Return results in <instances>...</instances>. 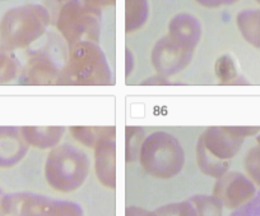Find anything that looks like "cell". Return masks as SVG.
Wrapping results in <instances>:
<instances>
[{
    "label": "cell",
    "instance_id": "cell-15",
    "mask_svg": "<svg viewBox=\"0 0 260 216\" xmlns=\"http://www.w3.org/2000/svg\"><path fill=\"white\" fill-rule=\"evenodd\" d=\"M214 72H216L217 78L222 84H231L237 77V69L235 60L230 55H223L218 58L214 64Z\"/></svg>",
    "mask_w": 260,
    "mask_h": 216
},
{
    "label": "cell",
    "instance_id": "cell-8",
    "mask_svg": "<svg viewBox=\"0 0 260 216\" xmlns=\"http://www.w3.org/2000/svg\"><path fill=\"white\" fill-rule=\"evenodd\" d=\"M199 140L216 159L229 161L240 151L245 138L237 136L231 127H211L204 130Z\"/></svg>",
    "mask_w": 260,
    "mask_h": 216
},
{
    "label": "cell",
    "instance_id": "cell-4",
    "mask_svg": "<svg viewBox=\"0 0 260 216\" xmlns=\"http://www.w3.org/2000/svg\"><path fill=\"white\" fill-rule=\"evenodd\" d=\"M57 29L72 47L84 37L89 39V41L96 40L99 35L97 13L78 0H73L60 12Z\"/></svg>",
    "mask_w": 260,
    "mask_h": 216
},
{
    "label": "cell",
    "instance_id": "cell-22",
    "mask_svg": "<svg viewBox=\"0 0 260 216\" xmlns=\"http://www.w3.org/2000/svg\"><path fill=\"white\" fill-rule=\"evenodd\" d=\"M94 2H97V3H101V4L112 3V0H94Z\"/></svg>",
    "mask_w": 260,
    "mask_h": 216
},
{
    "label": "cell",
    "instance_id": "cell-24",
    "mask_svg": "<svg viewBox=\"0 0 260 216\" xmlns=\"http://www.w3.org/2000/svg\"><path fill=\"white\" fill-rule=\"evenodd\" d=\"M256 2H257V3H260V0H256Z\"/></svg>",
    "mask_w": 260,
    "mask_h": 216
},
{
    "label": "cell",
    "instance_id": "cell-17",
    "mask_svg": "<svg viewBox=\"0 0 260 216\" xmlns=\"http://www.w3.org/2000/svg\"><path fill=\"white\" fill-rule=\"evenodd\" d=\"M244 165L246 172L249 173L250 178L260 185V146L252 147L246 154L244 160Z\"/></svg>",
    "mask_w": 260,
    "mask_h": 216
},
{
    "label": "cell",
    "instance_id": "cell-1",
    "mask_svg": "<svg viewBox=\"0 0 260 216\" xmlns=\"http://www.w3.org/2000/svg\"><path fill=\"white\" fill-rule=\"evenodd\" d=\"M88 156L83 150L65 143L52 147L45 163V178L57 192H74L83 185L89 174Z\"/></svg>",
    "mask_w": 260,
    "mask_h": 216
},
{
    "label": "cell",
    "instance_id": "cell-19",
    "mask_svg": "<svg viewBox=\"0 0 260 216\" xmlns=\"http://www.w3.org/2000/svg\"><path fill=\"white\" fill-rule=\"evenodd\" d=\"M156 213H161V215H198V211L189 200L186 202L164 206V207L158 208Z\"/></svg>",
    "mask_w": 260,
    "mask_h": 216
},
{
    "label": "cell",
    "instance_id": "cell-14",
    "mask_svg": "<svg viewBox=\"0 0 260 216\" xmlns=\"http://www.w3.org/2000/svg\"><path fill=\"white\" fill-rule=\"evenodd\" d=\"M144 141L143 129L138 127L126 128V161H134L139 157L142 143Z\"/></svg>",
    "mask_w": 260,
    "mask_h": 216
},
{
    "label": "cell",
    "instance_id": "cell-5",
    "mask_svg": "<svg viewBox=\"0 0 260 216\" xmlns=\"http://www.w3.org/2000/svg\"><path fill=\"white\" fill-rule=\"evenodd\" d=\"M192 59V51L175 41L170 36L164 37L152 50V63L162 76H172L184 70Z\"/></svg>",
    "mask_w": 260,
    "mask_h": 216
},
{
    "label": "cell",
    "instance_id": "cell-21",
    "mask_svg": "<svg viewBox=\"0 0 260 216\" xmlns=\"http://www.w3.org/2000/svg\"><path fill=\"white\" fill-rule=\"evenodd\" d=\"M199 4L207 8H217V7L229 6V4L235 3L237 0H197Z\"/></svg>",
    "mask_w": 260,
    "mask_h": 216
},
{
    "label": "cell",
    "instance_id": "cell-23",
    "mask_svg": "<svg viewBox=\"0 0 260 216\" xmlns=\"http://www.w3.org/2000/svg\"><path fill=\"white\" fill-rule=\"evenodd\" d=\"M256 141H257V143H259V146H260V134H259V136H257Z\"/></svg>",
    "mask_w": 260,
    "mask_h": 216
},
{
    "label": "cell",
    "instance_id": "cell-18",
    "mask_svg": "<svg viewBox=\"0 0 260 216\" xmlns=\"http://www.w3.org/2000/svg\"><path fill=\"white\" fill-rule=\"evenodd\" d=\"M101 128H89V127H72L71 133L78 142L88 147H93L99 140Z\"/></svg>",
    "mask_w": 260,
    "mask_h": 216
},
{
    "label": "cell",
    "instance_id": "cell-12",
    "mask_svg": "<svg viewBox=\"0 0 260 216\" xmlns=\"http://www.w3.org/2000/svg\"><path fill=\"white\" fill-rule=\"evenodd\" d=\"M197 161L202 173L208 177L217 178V179L226 174L230 167L229 161H222L209 154L201 140H198V145H197Z\"/></svg>",
    "mask_w": 260,
    "mask_h": 216
},
{
    "label": "cell",
    "instance_id": "cell-3",
    "mask_svg": "<svg viewBox=\"0 0 260 216\" xmlns=\"http://www.w3.org/2000/svg\"><path fill=\"white\" fill-rule=\"evenodd\" d=\"M68 73L73 85L100 86L114 84L104 51L92 41H81L74 45L69 59Z\"/></svg>",
    "mask_w": 260,
    "mask_h": 216
},
{
    "label": "cell",
    "instance_id": "cell-10",
    "mask_svg": "<svg viewBox=\"0 0 260 216\" xmlns=\"http://www.w3.org/2000/svg\"><path fill=\"white\" fill-rule=\"evenodd\" d=\"M236 22L242 37L255 49H260V11L247 9L240 12Z\"/></svg>",
    "mask_w": 260,
    "mask_h": 216
},
{
    "label": "cell",
    "instance_id": "cell-16",
    "mask_svg": "<svg viewBox=\"0 0 260 216\" xmlns=\"http://www.w3.org/2000/svg\"><path fill=\"white\" fill-rule=\"evenodd\" d=\"M198 213L203 215H218L222 212V202L216 196H195L190 198Z\"/></svg>",
    "mask_w": 260,
    "mask_h": 216
},
{
    "label": "cell",
    "instance_id": "cell-20",
    "mask_svg": "<svg viewBox=\"0 0 260 216\" xmlns=\"http://www.w3.org/2000/svg\"><path fill=\"white\" fill-rule=\"evenodd\" d=\"M251 202L246 203L244 207L235 213H242V215H260V193L255 198H251Z\"/></svg>",
    "mask_w": 260,
    "mask_h": 216
},
{
    "label": "cell",
    "instance_id": "cell-2",
    "mask_svg": "<svg viewBox=\"0 0 260 216\" xmlns=\"http://www.w3.org/2000/svg\"><path fill=\"white\" fill-rule=\"evenodd\" d=\"M139 161L144 172L151 177L171 179L184 168V149L174 136L157 130L144 138L139 152Z\"/></svg>",
    "mask_w": 260,
    "mask_h": 216
},
{
    "label": "cell",
    "instance_id": "cell-7",
    "mask_svg": "<svg viewBox=\"0 0 260 216\" xmlns=\"http://www.w3.org/2000/svg\"><path fill=\"white\" fill-rule=\"evenodd\" d=\"M94 149L96 174L100 182L107 188L114 190L116 185V167H115V128H101Z\"/></svg>",
    "mask_w": 260,
    "mask_h": 216
},
{
    "label": "cell",
    "instance_id": "cell-9",
    "mask_svg": "<svg viewBox=\"0 0 260 216\" xmlns=\"http://www.w3.org/2000/svg\"><path fill=\"white\" fill-rule=\"evenodd\" d=\"M202 36V27L191 14H177L170 22V37L186 49L194 51Z\"/></svg>",
    "mask_w": 260,
    "mask_h": 216
},
{
    "label": "cell",
    "instance_id": "cell-13",
    "mask_svg": "<svg viewBox=\"0 0 260 216\" xmlns=\"http://www.w3.org/2000/svg\"><path fill=\"white\" fill-rule=\"evenodd\" d=\"M148 17L147 0H126V32H134L143 27Z\"/></svg>",
    "mask_w": 260,
    "mask_h": 216
},
{
    "label": "cell",
    "instance_id": "cell-11",
    "mask_svg": "<svg viewBox=\"0 0 260 216\" xmlns=\"http://www.w3.org/2000/svg\"><path fill=\"white\" fill-rule=\"evenodd\" d=\"M65 128L62 127H44V128H26V140L34 146L42 150L52 149L60 142Z\"/></svg>",
    "mask_w": 260,
    "mask_h": 216
},
{
    "label": "cell",
    "instance_id": "cell-6",
    "mask_svg": "<svg viewBox=\"0 0 260 216\" xmlns=\"http://www.w3.org/2000/svg\"><path fill=\"white\" fill-rule=\"evenodd\" d=\"M255 185L249 178L241 173H230L218 178V182L214 185V195L222 205L230 208H236L244 203L249 202L254 197Z\"/></svg>",
    "mask_w": 260,
    "mask_h": 216
}]
</instances>
